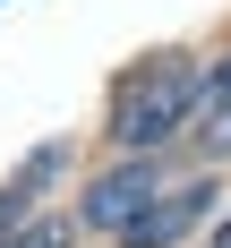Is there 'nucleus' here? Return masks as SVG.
<instances>
[{"label":"nucleus","instance_id":"nucleus-3","mask_svg":"<svg viewBox=\"0 0 231 248\" xmlns=\"http://www.w3.org/2000/svg\"><path fill=\"white\" fill-rule=\"evenodd\" d=\"M205 197H214L205 180H197V188H171V197H154L146 214L128 223V240H137V248H171L180 231H197V214H205Z\"/></svg>","mask_w":231,"mask_h":248},{"label":"nucleus","instance_id":"nucleus-7","mask_svg":"<svg viewBox=\"0 0 231 248\" xmlns=\"http://www.w3.org/2000/svg\"><path fill=\"white\" fill-rule=\"evenodd\" d=\"M214 248H231V223H223V231H214Z\"/></svg>","mask_w":231,"mask_h":248},{"label":"nucleus","instance_id":"nucleus-6","mask_svg":"<svg viewBox=\"0 0 231 248\" xmlns=\"http://www.w3.org/2000/svg\"><path fill=\"white\" fill-rule=\"evenodd\" d=\"M26 214V188H9V197H0V223H17Z\"/></svg>","mask_w":231,"mask_h":248},{"label":"nucleus","instance_id":"nucleus-1","mask_svg":"<svg viewBox=\"0 0 231 248\" xmlns=\"http://www.w3.org/2000/svg\"><path fill=\"white\" fill-rule=\"evenodd\" d=\"M188 111H197V77L180 69V60H163L146 86H128V94H120V120H111V137L146 154V146H163L171 128H188Z\"/></svg>","mask_w":231,"mask_h":248},{"label":"nucleus","instance_id":"nucleus-4","mask_svg":"<svg viewBox=\"0 0 231 248\" xmlns=\"http://www.w3.org/2000/svg\"><path fill=\"white\" fill-rule=\"evenodd\" d=\"M197 137L205 146H231V69H214L197 86Z\"/></svg>","mask_w":231,"mask_h":248},{"label":"nucleus","instance_id":"nucleus-2","mask_svg":"<svg viewBox=\"0 0 231 248\" xmlns=\"http://www.w3.org/2000/svg\"><path fill=\"white\" fill-rule=\"evenodd\" d=\"M146 205H154V163H128V171H111V180H94V188H86V223L128 231Z\"/></svg>","mask_w":231,"mask_h":248},{"label":"nucleus","instance_id":"nucleus-5","mask_svg":"<svg viewBox=\"0 0 231 248\" xmlns=\"http://www.w3.org/2000/svg\"><path fill=\"white\" fill-rule=\"evenodd\" d=\"M0 248H69V223H26L17 240H0Z\"/></svg>","mask_w":231,"mask_h":248}]
</instances>
